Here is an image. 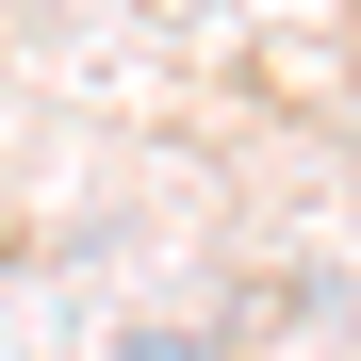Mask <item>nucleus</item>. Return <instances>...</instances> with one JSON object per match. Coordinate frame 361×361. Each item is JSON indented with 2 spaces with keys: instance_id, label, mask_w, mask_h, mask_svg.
Wrapping results in <instances>:
<instances>
[]
</instances>
